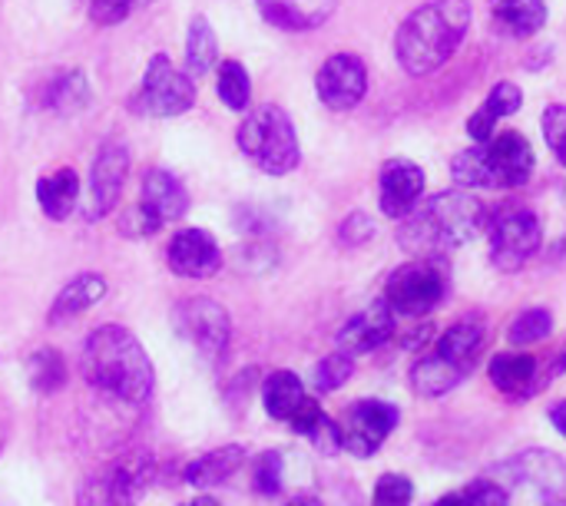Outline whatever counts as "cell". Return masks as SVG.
Segmentation results:
<instances>
[{"instance_id": "1", "label": "cell", "mask_w": 566, "mask_h": 506, "mask_svg": "<svg viewBox=\"0 0 566 506\" xmlns=\"http://www.w3.org/2000/svg\"><path fill=\"white\" fill-rule=\"evenodd\" d=\"M471 23H474L471 0H424L401 20L395 33L398 66L408 76L438 73L461 50Z\"/></svg>"}, {"instance_id": "44", "label": "cell", "mask_w": 566, "mask_h": 506, "mask_svg": "<svg viewBox=\"0 0 566 506\" xmlns=\"http://www.w3.org/2000/svg\"><path fill=\"white\" fill-rule=\"evenodd\" d=\"M325 418V411H322V404L315 401V398H305V404L295 411V418L289 421V428L295 431V434H308L318 421Z\"/></svg>"}, {"instance_id": "10", "label": "cell", "mask_w": 566, "mask_h": 506, "mask_svg": "<svg viewBox=\"0 0 566 506\" xmlns=\"http://www.w3.org/2000/svg\"><path fill=\"white\" fill-rule=\"evenodd\" d=\"M192 106H196L192 76L186 70H176L166 53H156L143 73V89L136 96V109L159 116V119H172Z\"/></svg>"}, {"instance_id": "30", "label": "cell", "mask_w": 566, "mask_h": 506, "mask_svg": "<svg viewBox=\"0 0 566 506\" xmlns=\"http://www.w3.org/2000/svg\"><path fill=\"white\" fill-rule=\"evenodd\" d=\"M27 381L36 394H53L66 384V361L53 348H40L27 358Z\"/></svg>"}, {"instance_id": "38", "label": "cell", "mask_w": 566, "mask_h": 506, "mask_svg": "<svg viewBox=\"0 0 566 506\" xmlns=\"http://www.w3.org/2000/svg\"><path fill=\"white\" fill-rule=\"evenodd\" d=\"M415 500V484L405 474H385L375 484V506H408Z\"/></svg>"}, {"instance_id": "50", "label": "cell", "mask_w": 566, "mask_h": 506, "mask_svg": "<svg viewBox=\"0 0 566 506\" xmlns=\"http://www.w3.org/2000/svg\"><path fill=\"white\" fill-rule=\"evenodd\" d=\"M551 506H566V500H554V504Z\"/></svg>"}, {"instance_id": "48", "label": "cell", "mask_w": 566, "mask_h": 506, "mask_svg": "<svg viewBox=\"0 0 566 506\" xmlns=\"http://www.w3.org/2000/svg\"><path fill=\"white\" fill-rule=\"evenodd\" d=\"M182 506H222L219 500H212V497H196V500H189V504Z\"/></svg>"}, {"instance_id": "45", "label": "cell", "mask_w": 566, "mask_h": 506, "mask_svg": "<svg viewBox=\"0 0 566 506\" xmlns=\"http://www.w3.org/2000/svg\"><path fill=\"white\" fill-rule=\"evenodd\" d=\"M551 424H554V431H557L560 438H566V401L551 408Z\"/></svg>"}, {"instance_id": "7", "label": "cell", "mask_w": 566, "mask_h": 506, "mask_svg": "<svg viewBox=\"0 0 566 506\" xmlns=\"http://www.w3.org/2000/svg\"><path fill=\"white\" fill-rule=\"evenodd\" d=\"M491 262L501 272L524 268L544 245V225L527 205H501L488 215Z\"/></svg>"}, {"instance_id": "43", "label": "cell", "mask_w": 566, "mask_h": 506, "mask_svg": "<svg viewBox=\"0 0 566 506\" xmlns=\"http://www.w3.org/2000/svg\"><path fill=\"white\" fill-rule=\"evenodd\" d=\"M497 123H501V119H497V116H494V113H491V109L481 103V106H478V113L468 119V136L474 139V146H481V143H491V139L497 136Z\"/></svg>"}, {"instance_id": "19", "label": "cell", "mask_w": 566, "mask_h": 506, "mask_svg": "<svg viewBox=\"0 0 566 506\" xmlns=\"http://www.w3.org/2000/svg\"><path fill=\"white\" fill-rule=\"evenodd\" d=\"M255 3L272 27L292 30V33L322 27L325 20H332L338 7V0H255Z\"/></svg>"}, {"instance_id": "5", "label": "cell", "mask_w": 566, "mask_h": 506, "mask_svg": "<svg viewBox=\"0 0 566 506\" xmlns=\"http://www.w3.org/2000/svg\"><path fill=\"white\" fill-rule=\"evenodd\" d=\"M235 143L265 176H289L302 162L295 123L275 103L259 106L255 113H245V119L239 123Z\"/></svg>"}, {"instance_id": "6", "label": "cell", "mask_w": 566, "mask_h": 506, "mask_svg": "<svg viewBox=\"0 0 566 506\" xmlns=\"http://www.w3.org/2000/svg\"><path fill=\"white\" fill-rule=\"evenodd\" d=\"M448 285L451 278L441 259H411L391 272L385 285V302L401 318H424L444 302Z\"/></svg>"}, {"instance_id": "34", "label": "cell", "mask_w": 566, "mask_h": 506, "mask_svg": "<svg viewBox=\"0 0 566 506\" xmlns=\"http://www.w3.org/2000/svg\"><path fill=\"white\" fill-rule=\"evenodd\" d=\"M355 375V358L345 355V351H332L328 358H322L315 365V388L318 391H338L348 378Z\"/></svg>"}, {"instance_id": "26", "label": "cell", "mask_w": 566, "mask_h": 506, "mask_svg": "<svg viewBox=\"0 0 566 506\" xmlns=\"http://www.w3.org/2000/svg\"><path fill=\"white\" fill-rule=\"evenodd\" d=\"M491 381L504 394H527L537 381V358L534 355H517L504 351L491 358Z\"/></svg>"}, {"instance_id": "36", "label": "cell", "mask_w": 566, "mask_h": 506, "mask_svg": "<svg viewBox=\"0 0 566 506\" xmlns=\"http://www.w3.org/2000/svg\"><path fill=\"white\" fill-rule=\"evenodd\" d=\"M484 106H488L497 119L514 116V113H521V106H524V89H521L514 80H501V83H494V89L488 93Z\"/></svg>"}, {"instance_id": "27", "label": "cell", "mask_w": 566, "mask_h": 506, "mask_svg": "<svg viewBox=\"0 0 566 506\" xmlns=\"http://www.w3.org/2000/svg\"><path fill=\"white\" fill-rule=\"evenodd\" d=\"M216 63H219L216 30L202 13H196L186 30V70H189V76H206Z\"/></svg>"}, {"instance_id": "37", "label": "cell", "mask_w": 566, "mask_h": 506, "mask_svg": "<svg viewBox=\"0 0 566 506\" xmlns=\"http://www.w3.org/2000/svg\"><path fill=\"white\" fill-rule=\"evenodd\" d=\"M159 229H163V219L153 215L143 202H136L133 209H126V212L119 215V232H123L126 239H149V235H156Z\"/></svg>"}, {"instance_id": "40", "label": "cell", "mask_w": 566, "mask_h": 506, "mask_svg": "<svg viewBox=\"0 0 566 506\" xmlns=\"http://www.w3.org/2000/svg\"><path fill=\"white\" fill-rule=\"evenodd\" d=\"M461 500H464V506H511L507 491L497 481H491V477L488 481H474L471 487H464Z\"/></svg>"}, {"instance_id": "3", "label": "cell", "mask_w": 566, "mask_h": 506, "mask_svg": "<svg viewBox=\"0 0 566 506\" xmlns=\"http://www.w3.org/2000/svg\"><path fill=\"white\" fill-rule=\"evenodd\" d=\"M80 368L96 391L126 404H146L156 388V371L146 348L123 325L96 328L83 345Z\"/></svg>"}, {"instance_id": "24", "label": "cell", "mask_w": 566, "mask_h": 506, "mask_svg": "<svg viewBox=\"0 0 566 506\" xmlns=\"http://www.w3.org/2000/svg\"><path fill=\"white\" fill-rule=\"evenodd\" d=\"M36 202L43 209L46 219L63 222L73 215L76 202H80V179L73 169H56L53 176H43L36 182Z\"/></svg>"}, {"instance_id": "17", "label": "cell", "mask_w": 566, "mask_h": 506, "mask_svg": "<svg viewBox=\"0 0 566 506\" xmlns=\"http://www.w3.org/2000/svg\"><path fill=\"white\" fill-rule=\"evenodd\" d=\"M395 318H398V315L388 308L385 298L371 302L365 312L352 315V318L342 325V331H338V338H335V341H338V351H345V355H352V358L378 351V348L395 335Z\"/></svg>"}, {"instance_id": "29", "label": "cell", "mask_w": 566, "mask_h": 506, "mask_svg": "<svg viewBox=\"0 0 566 506\" xmlns=\"http://www.w3.org/2000/svg\"><path fill=\"white\" fill-rule=\"evenodd\" d=\"M216 93L232 113H245L252 103V80L249 70L239 60H222L216 73Z\"/></svg>"}, {"instance_id": "41", "label": "cell", "mask_w": 566, "mask_h": 506, "mask_svg": "<svg viewBox=\"0 0 566 506\" xmlns=\"http://www.w3.org/2000/svg\"><path fill=\"white\" fill-rule=\"evenodd\" d=\"M312 444H315V451L318 454H325V457H335L338 451H342V431H338V421H332L328 414L305 434Z\"/></svg>"}, {"instance_id": "12", "label": "cell", "mask_w": 566, "mask_h": 506, "mask_svg": "<svg viewBox=\"0 0 566 506\" xmlns=\"http://www.w3.org/2000/svg\"><path fill=\"white\" fill-rule=\"evenodd\" d=\"M398 408L388 401H358L352 404L342 421V451L355 454V457H375L381 451V444L391 438V431L398 428Z\"/></svg>"}, {"instance_id": "23", "label": "cell", "mask_w": 566, "mask_h": 506, "mask_svg": "<svg viewBox=\"0 0 566 506\" xmlns=\"http://www.w3.org/2000/svg\"><path fill=\"white\" fill-rule=\"evenodd\" d=\"M494 23L517 40H527L547 27V0H491Z\"/></svg>"}, {"instance_id": "8", "label": "cell", "mask_w": 566, "mask_h": 506, "mask_svg": "<svg viewBox=\"0 0 566 506\" xmlns=\"http://www.w3.org/2000/svg\"><path fill=\"white\" fill-rule=\"evenodd\" d=\"M156 477V461L146 451H133L116 457L106 471L93 474L83 484L80 506H133L136 497L146 494V487Z\"/></svg>"}, {"instance_id": "33", "label": "cell", "mask_w": 566, "mask_h": 506, "mask_svg": "<svg viewBox=\"0 0 566 506\" xmlns=\"http://www.w3.org/2000/svg\"><path fill=\"white\" fill-rule=\"evenodd\" d=\"M282 474H285V464H282L279 451L259 454L255 467H252V491L259 497H279L282 494Z\"/></svg>"}, {"instance_id": "22", "label": "cell", "mask_w": 566, "mask_h": 506, "mask_svg": "<svg viewBox=\"0 0 566 506\" xmlns=\"http://www.w3.org/2000/svg\"><path fill=\"white\" fill-rule=\"evenodd\" d=\"M242 464H245V447H242V444L216 447V451L196 457V461L186 467V484L196 487V491H212V487L226 484L232 474H239Z\"/></svg>"}, {"instance_id": "47", "label": "cell", "mask_w": 566, "mask_h": 506, "mask_svg": "<svg viewBox=\"0 0 566 506\" xmlns=\"http://www.w3.org/2000/svg\"><path fill=\"white\" fill-rule=\"evenodd\" d=\"M434 506H464V500H461V494H448V497H441Z\"/></svg>"}, {"instance_id": "51", "label": "cell", "mask_w": 566, "mask_h": 506, "mask_svg": "<svg viewBox=\"0 0 566 506\" xmlns=\"http://www.w3.org/2000/svg\"><path fill=\"white\" fill-rule=\"evenodd\" d=\"M0 451H3V438H0Z\"/></svg>"}, {"instance_id": "42", "label": "cell", "mask_w": 566, "mask_h": 506, "mask_svg": "<svg viewBox=\"0 0 566 506\" xmlns=\"http://www.w3.org/2000/svg\"><path fill=\"white\" fill-rule=\"evenodd\" d=\"M338 239H342V245H348V249L365 245V242H371V239H375V222H371L365 212H352V215L342 222Z\"/></svg>"}, {"instance_id": "49", "label": "cell", "mask_w": 566, "mask_h": 506, "mask_svg": "<svg viewBox=\"0 0 566 506\" xmlns=\"http://www.w3.org/2000/svg\"><path fill=\"white\" fill-rule=\"evenodd\" d=\"M566 371V348H564V355L557 358V365H554V375H564Z\"/></svg>"}, {"instance_id": "16", "label": "cell", "mask_w": 566, "mask_h": 506, "mask_svg": "<svg viewBox=\"0 0 566 506\" xmlns=\"http://www.w3.org/2000/svg\"><path fill=\"white\" fill-rule=\"evenodd\" d=\"M166 262L179 278H212L222 268V249L206 229H182L169 239Z\"/></svg>"}, {"instance_id": "25", "label": "cell", "mask_w": 566, "mask_h": 506, "mask_svg": "<svg viewBox=\"0 0 566 506\" xmlns=\"http://www.w3.org/2000/svg\"><path fill=\"white\" fill-rule=\"evenodd\" d=\"M305 384H302V378L298 375H292V371H275V375H269L265 378V388H262V404H265V411H269V418L272 421H292L295 418V411L305 404Z\"/></svg>"}, {"instance_id": "20", "label": "cell", "mask_w": 566, "mask_h": 506, "mask_svg": "<svg viewBox=\"0 0 566 506\" xmlns=\"http://www.w3.org/2000/svg\"><path fill=\"white\" fill-rule=\"evenodd\" d=\"M139 202H143L153 215H159L163 222H176V219H182L186 209H189V196H186L182 182H179L172 172L159 169V166H153V169L143 176V199H139Z\"/></svg>"}, {"instance_id": "13", "label": "cell", "mask_w": 566, "mask_h": 506, "mask_svg": "<svg viewBox=\"0 0 566 506\" xmlns=\"http://www.w3.org/2000/svg\"><path fill=\"white\" fill-rule=\"evenodd\" d=\"M315 93L332 113L355 109L368 93V66L355 53H332L315 73Z\"/></svg>"}, {"instance_id": "32", "label": "cell", "mask_w": 566, "mask_h": 506, "mask_svg": "<svg viewBox=\"0 0 566 506\" xmlns=\"http://www.w3.org/2000/svg\"><path fill=\"white\" fill-rule=\"evenodd\" d=\"M86 99H90V86H86V76H83L80 70L63 73V76H60L56 83H50V89H46V103H50L53 109H60V113H76V109L86 106Z\"/></svg>"}, {"instance_id": "9", "label": "cell", "mask_w": 566, "mask_h": 506, "mask_svg": "<svg viewBox=\"0 0 566 506\" xmlns=\"http://www.w3.org/2000/svg\"><path fill=\"white\" fill-rule=\"evenodd\" d=\"M491 481H497L507 497L524 491L537 504H554L566 491V464L551 451H524L514 461L501 464Z\"/></svg>"}, {"instance_id": "21", "label": "cell", "mask_w": 566, "mask_h": 506, "mask_svg": "<svg viewBox=\"0 0 566 506\" xmlns=\"http://www.w3.org/2000/svg\"><path fill=\"white\" fill-rule=\"evenodd\" d=\"M103 295H106V278H103V275L83 272V275L70 278V282L60 288V295L53 298V305H50V325H63V321H70V318H76V315H83V312H90Z\"/></svg>"}, {"instance_id": "35", "label": "cell", "mask_w": 566, "mask_h": 506, "mask_svg": "<svg viewBox=\"0 0 566 506\" xmlns=\"http://www.w3.org/2000/svg\"><path fill=\"white\" fill-rule=\"evenodd\" d=\"M541 129L547 139V149L557 156V162L566 169V106L564 103H551L541 116Z\"/></svg>"}, {"instance_id": "39", "label": "cell", "mask_w": 566, "mask_h": 506, "mask_svg": "<svg viewBox=\"0 0 566 506\" xmlns=\"http://www.w3.org/2000/svg\"><path fill=\"white\" fill-rule=\"evenodd\" d=\"M146 3H153V0H90V17L99 27H113V23H123L133 10H139Z\"/></svg>"}, {"instance_id": "11", "label": "cell", "mask_w": 566, "mask_h": 506, "mask_svg": "<svg viewBox=\"0 0 566 506\" xmlns=\"http://www.w3.org/2000/svg\"><path fill=\"white\" fill-rule=\"evenodd\" d=\"M176 328L179 335L212 365H219L232 341V318L229 312L212 298H186L176 308Z\"/></svg>"}, {"instance_id": "28", "label": "cell", "mask_w": 566, "mask_h": 506, "mask_svg": "<svg viewBox=\"0 0 566 506\" xmlns=\"http://www.w3.org/2000/svg\"><path fill=\"white\" fill-rule=\"evenodd\" d=\"M464 381V375H458L454 368H448L438 355H424L415 368H411V388L421 398H441L448 391H454Z\"/></svg>"}, {"instance_id": "18", "label": "cell", "mask_w": 566, "mask_h": 506, "mask_svg": "<svg viewBox=\"0 0 566 506\" xmlns=\"http://www.w3.org/2000/svg\"><path fill=\"white\" fill-rule=\"evenodd\" d=\"M484 351V325L478 318H464V321H454L434 345L431 355H438L448 368H454L458 375H471V368L478 365Z\"/></svg>"}, {"instance_id": "4", "label": "cell", "mask_w": 566, "mask_h": 506, "mask_svg": "<svg viewBox=\"0 0 566 506\" xmlns=\"http://www.w3.org/2000/svg\"><path fill=\"white\" fill-rule=\"evenodd\" d=\"M537 166V152L524 133H501L491 143L461 149L451 159V179L458 189H521L531 182Z\"/></svg>"}, {"instance_id": "31", "label": "cell", "mask_w": 566, "mask_h": 506, "mask_svg": "<svg viewBox=\"0 0 566 506\" xmlns=\"http://www.w3.org/2000/svg\"><path fill=\"white\" fill-rule=\"evenodd\" d=\"M551 331H554V315L547 308H527L511 321L507 341L524 348V345H537V341L551 338Z\"/></svg>"}, {"instance_id": "2", "label": "cell", "mask_w": 566, "mask_h": 506, "mask_svg": "<svg viewBox=\"0 0 566 506\" xmlns=\"http://www.w3.org/2000/svg\"><path fill=\"white\" fill-rule=\"evenodd\" d=\"M488 225L484 202L468 189H448L421 199L398 225V242L415 259H441L451 249L468 245Z\"/></svg>"}, {"instance_id": "14", "label": "cell", "mask_w": 566, "mask_h": 506, "mask_svg": "<svg viewBox=\"0 0 566 506\" xmlns=\"http://www.w3.org/2000/svg\"><path fill=\"white\" fill-rule=\"evenodd\" d=\"M126 176H129L126 146L116 143V139L103 143L96 159H93V169H90V192H86V215L90 219H103L119 202Z\"/></svg>"}, {"instance_id": "46", "label": "cell", "mask_w": 566, "mask_h": 506, "mask_svg": "<svg viewBox=\"0 0 566 506\" xmlns=\"http://www.w3.org/2000/svg\"><path fill=\"white\" fill-rule=\"evenodd\" d=\"M285 506H325V504H322L318 497H305V494H302V497H292Z\"/></svg>"}, {"instance_id": "15", "label": "cell", "mask_w": 566, "mask_h": 506, "mask_svg": "<svg viewBox=\"0 0 566 506\" xmlns=\"http://www.w3.org/2000/svg\"><path fill=\"white\" fill-rule=\"evenodd\" d=\"M424 169L411 159H388L378 176V205L388 219H405L424 199Z\"/></svg>"}]
</instances>
